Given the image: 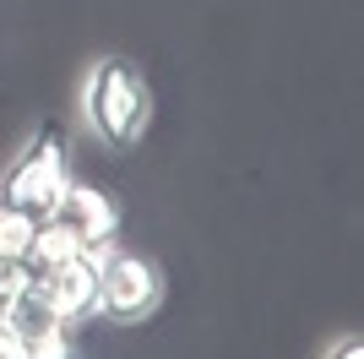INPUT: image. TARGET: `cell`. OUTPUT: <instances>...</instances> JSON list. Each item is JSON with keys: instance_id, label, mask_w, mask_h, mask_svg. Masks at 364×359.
I'll use <instances>...</instances> for the list:
<instances>
[{"instance_id": "cell-1", "label": "cell", "mask_w": 364, "mask_h": 359, "mask_svg": "<svg viewBox=\"0 0 364 359\" xmlns=\"http://www.w3.org/2000/svg\"><path fill=\"white\" fill-rule=\"evenodd\" d=\"M82 120L109 152H136L152 131V88L136 60L104 55L82 82Z\"/></svg>"}, {"instance_id": "cell-8", "label": "cell", "mask_w": 364, "mask_h": 359, "mask_svg": "<svg viewBox=\"0 0 364 359\" xmlns=\"http://www.w3.org/2000/svg\"><path fill=\"white\" fill-rule=\"evenodd\" d=\"M332 354H337V359H359V354H364V343H359V338H343Z\"/></svg>"}, {"instance_id": "cell-3", "label": "cell", "mask_w": 364, "mask_h": 359, "mask_svg": "<svg viewBox=\"0 0 364 359\" xmlns=\"http://www.w3.org/2000/svg\"><path fill=\"white\" fill-rule=\"evenodd\" d=\"M158 305H164V267H158V256L120 245L98 267V321L114 332H131L141 321H152Z\"/></svg>"}, {"instance_id": "cell-5", "label": "cell", "mask_w": 364, "mask_h": 359, "mask_svg": "<svg viewBox=\"0 0 364 359\" xmlns=\"http://www.w3.org/2000/svg\"><path fill=\"white\" fill-rule=\"evenodd\" d=\"M55 218H60V224L71 229L76 239L120 234V224H125L120 196L109 191V185H98V180H82V175H71V185H65V196H60V207H55Z\"/></svg>"}, {"instance_id": "cell-7", "label": "cell", "mask_w": 364, "mask_h": 359, "mask_svg": "<svg viewBox=\"0 0 364 359\" xmlns=\"http://www.w3.org/2000/svg\"><path fill=\"white\" fill-rule=\"evenodd\" d=\"M33 218L28 207H11V202H0V261H28V245H33Z\"/></svg>"}, {"instance_id": "cell-4", "label": "cell", "mask_w": 364, "mask_h": 359, "mask_svg": "<svg viewBox=\"0 0 364 359\" xmlns=\"http://www.w3.org/2000/svg\"><path fill=\"white\" fill-rule=\"evenodd\" d=\"M33 288L44 294V305L60 316L71 332L98 327V267H92L82 251L55 261V267H44V272H33Z\"/></svg>"}, {"instance_id": "cell-2", "label": "cell", "mask_w": 364, "mask_h": 359, "mask_svg": "<svg viewBox=\"0 0 364 359\" xmlns=\"http://www.w3.org/2000/svg\"><path fill=\"white\" fill-rule=\"evenodd\" d=\"M71 164H76V158H71L65 131H60V125H38V131H33V142L22 147V158L0 175V202L28 207L33 218H44V212L60 207L65 185H71V175H76Z\"/></svg>"}, {"instance_id": "cell-6", "label": "cell", "mask_w": 364, "mask_h": 359, "mask_svg": "<svg viewBox=\"0 0 364 359\" xmlns=\"http://www.w3.org/2000/svg\"><path fill=\"white\" fill-rule=\"evenodd\" d=\"M76 251H82V239H76L55 212H44L38 229H33V245H28V267L44 272V267H55V261H65V256H76Z\"/></svg>"}, {"instance_id": "cell-9", "label": "cell", "mask_w": 364, "mask_h": 359, "mask_svg": "<svg viewBox=\"0 0 364 359\" xmlns=\"http://www.w3.org/2000/svg\"><path fill=\"white\" fill-rule=\"evenodd\" d=\"M0 316H6V305H0Z\"/></svg>"}]
</instances>
